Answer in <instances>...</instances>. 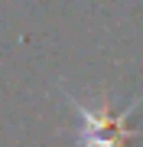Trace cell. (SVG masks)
Segmentation results:
<instances>
[{
  "label": "cell",
  "mask_w": 143,
  "mask_h": 147,
  "mask_svg": "<svg viewBox=\"0 0 143 147\" xmlns=\"http://www.w3.org/2000/svg\"><path fill=\"white\" fill-rule=\"evenodd\" d=\"M62 95H65V101L72 105L75 121H78V134H75V144L78 147H127V137L143 134L140 127L130 124V115L137 111V105L143 101V95L133 98L124 111H111L107 105L91 108V105L78 101L72 92H65V88H62Z\"/></svg>",
  "instance_id": "obj_1"
}]
</instances>
